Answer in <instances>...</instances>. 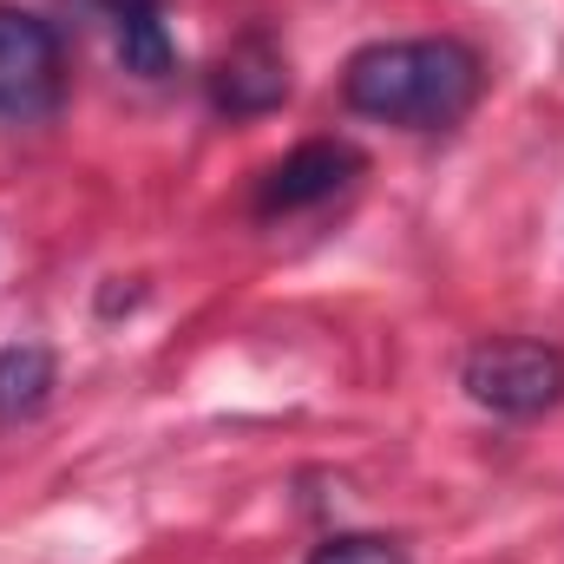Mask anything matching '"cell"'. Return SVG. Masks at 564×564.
<instances>
[{"label":"cell","instance_id":"obj_1","mask_svg":"<svg viewBox=\"0 0 564 564\" xmlns=\"http://www.w3.org/2000/svg\"><path fill=\"white\" fill-rule=\"evenodd\" d=\"M341 99L361 119L440 132L459 126L479 99V59L459 40H375L348 59Z\"/></svg>","mask_w":564,"mask_h":564},{"label":"cell","instance_id":"obj_2","mask_svg":"<svg viewBox=\"0 0 564 564\" xmlns=\"http://www.w3.org/2000/svg\"><path fill=\"white\" fill-rule=\"evenodd\" d=\"M466 394L506 421H532L545 408H558L564 394V355L545 341H525V335H499V341H479L459 368Z\"/></svg>","mask_w":564,"mask_h":564},{"label":"cell","instance_id":"obj_3","mask_svg":"<svg viewBox=\"0 0 564 564\" xmlns=\"http://www.w3.org/2000/svg\"><path fill=\"white\" fill-rule=\"evenodd\" d=\"M66 79V46L59 26L26 13V7H0V112L33 119L59 99Z\"/></svg>","mask_w":564,"mask_h":564},{"label":"cell","instance_id":"obj_4","mask_svg":"<svg viewBox=\"0 0 564 564\" xmlns=\"http://www.w3.org/2000/svg\"><path fill=\"white\" fill-rule=\"evenodd\" d=\"M355 171H361V158H355L348 144L308 139V144H295L282 164H270V177H263V191H257V210H263V217H276V210H308V204H328V197H335Z\"/></svg>","mask_w":564,"mask_h":564},{"label":"cell","instance_id":"obj_5","mask_svg":"<svg viewBox=\"0 0 564 564\" xmlns=\"http://www.w3.org/2000/svg\"><path fill=\"white\" fill-rule=\"evenodd\" d=\"M210 99L224 106V112H270L289 99V66H282V46L270 33H243L224 59H217V73H210Z\"/></svg>","mask_w":564,"mask_h":564},{"label":"cell","instance_id":"obj_6","mask_svg":"<svg viewBox=\"0 0 564 564\" xmlns=\"http://www.w3.org/2000/svg\"><path fill=\"white\" fill-rule=\"evenodd\" d=\"M53 394V355L40 341L0 348V421H33Z\"/></svg>","mask_w":564,"mask_h":564},{"label":"cell","instance_id":"obj_7","mask_svg":"<svg viewBox=\"0 0 564 564\" xmlns=\"http://www.w3.org/2000/svg\"><path fill=\"white\" fill-rule=\"evenodd\" d=\"M119 59H126V73H139V79H164V73H171V33H164L158 7L119 20Z\"/></svg>","mask_w":564,"mask_h":564},{"label":"cell","instance_id":"obj_8","mask_svg":"<svg viewBox=\"0 0 564 564\" xmlns=\"http://www.w3.org/2000/svg\"><path fill=\"white\" fill-rule=\"evenodd\" d=\"M308 564H414V558L381 532H335L308 552Z\"/></svg>","mask_w":564,"mask_h":564},{"label":"cell","instance_id":"obj_9","mask_svg":"<svg viewBox=\"0 0 564 564\" xmlns=\"http://www.w3.org/2000/svg\"><path fill=\"white\" fill-rule=\"evenodd\" d=\"M79 7H86V13H106V20L119 26V20H132V13H151L158 0H79Z\"/></svg>","mask_w":564,"mask_h":564}]
</instances>
